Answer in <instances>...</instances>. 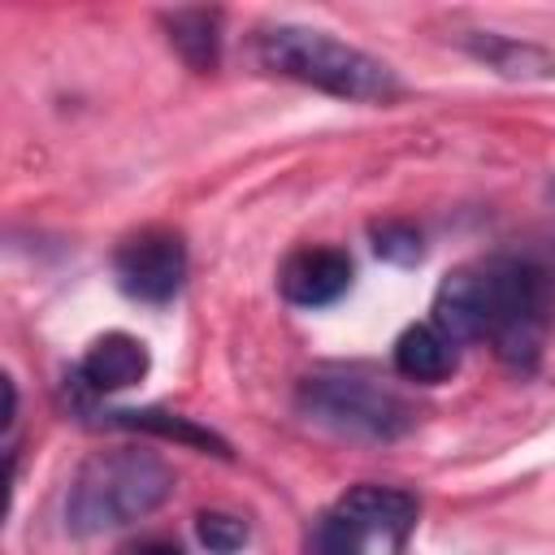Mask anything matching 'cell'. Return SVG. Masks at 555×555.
<instances>
[{"label":"cell","mask_w":555,"mask_h":555,"mask_svg":"<svg viewBox=\"0 0 555 555\" xmlns=\"http://www.w3.org/2000/svg\"><path fill=\"white\" fill-rule=\"evenodd\" d=\"M299 408L308 412V421L334 434L373 438V442H390L408 434L416 421L395 390L373 386L369 377H308L299 386Z\"/></svg>","instance_id":"cell-4"},{"label":"cell","mask_w":555,"mask_h":555,"mask_svg":"<svg viewBox=\"0 0 555 555\" xmlns=\"http://www.w3.org/2000/svg\"><path fill=\"white\" fill-rule=\"evenodd\" d=\"M395 369L408 382H442L455 373V343L434 321L412 325L395 343Z\"/></svg>","instance_id":"cell-9"},{"label":"cell","mask_w":555,"mask_h":555,"mask_svg":"<svg viewBox=\"0 0 555 555\" xmlns=\"http://www.w3.org/2000/svg\"><path fill=\"white\" fill-rule=\"evenodd\" d=\"M477 56H486L494 69L503 74H551L555 61L542 52V48H529V43H507V39H486L477 43Z\"/></svg>","instance_id":"cell-13"},{"label":"cell","mask_w":555,"mask_h":555,"mask_svg":"<svg viewBox=\"0 0 555 555\" xmlns=\"http://www.w3.org/2000/svg\"><path fill=\"white\" fill-rule=\"evenodd\" d=\"M113 269H117V286L130 299L165 304L178 295L186 278V247L169 230H139L117 247Z\"/></svg>","instance_id":"cell-5"},{"label":"cell","mask_w":555,"mask_h":555,"mask_svg":"<svg viewBox=\"0 0 555 555\" xmlns=\"http://www.w3.org/2000/svg\"><path fill=\"white\" fill-rule=\"evenodd\" d=\"M173 494V473L160 455L121 447L91 455L65 494V525L74 533H104L152 516Z\"/></svg>","instance_id":"cell-2"},{"label":"cell","mask_w":555,"mask_h":555,"mask_svg":"<svg viewBox=\"0 0 555 555\" xmlns=\"http://www.w3.org/2000/svg\"><path fill=\"white\" fill-rule=\"evenodd\" d=\"M82 382L91 390H126L147 373V347L130 334H104L82 356Z\"/></svg>","instance_id":"cell-8"},{"label":"cell","mask_w":555,"mask_h":555,"mask_svg":"<svg viewBox=\"0 0 555 555\" xmlns=\"http://www.w3.org/2000/svg\"><path fill=\"white\" fill-rule=\"evenodd\" d=\"M256 56L264 69L308 82L317 91H330L338 100H369L382 104L390 95H399V78L390 74V65H382L377 56L312 30V26H269L256 35Z\"/></svg>","instance_id":"cell-3"},{"label":"cell","mask_w":555,"mask_h":555,"mask_svg":"<svg viewBox=\"0 0 555 555\" xmlns=\"http://www.w3.org/2000/svg\"><path fill=\"white\" fill-rule=\"evenodd\" d=\"M373 247H377V256H386V260H416V256H421L416 230L395 225V221H386V225L373 230Z\"/></svg>","instance_id":"cell-15"},{"label":"cell","mask_w":555,"mask_h":555,"mask_svg":"<svg viewBox=\"0 0 555 555\" xmlns=\"http://www.w3.org/2000/svg\"><path fill=\"white\" fill-rule=\"evenodd\" d=\"M369 529L364 525H356L347 512H330L321 525H317V538H312V555H364V546H369Z\"/></svg>","instance_id":"cell-12"},{"label":"cell","mask_w":555,"mask_h":555,"mask_svg":"<svg viewBox=\"0 0 555 555\" xmlns=\"http://www.w3.org/2000/svg\"><path fill=\"white\" fill-rule=\"evenodd\" d=\"M338 512H347L373 538H390V542H403L416 525V499L395 486H356L343 494Z\"/></svg>","instance_id":"cell-7"},{"label":"cell","mask_w":555,"mask_h":555,"mask_svg":"<svg viewBox=\"0 0 555 555\" xmlns=\"http://www.w3.org/2000/svg\"><path fill=\"white\" fill-rule=\"evenodd\" d=\"M551 282L529 260H477L455 269L434 295V325L451 343H494V351L529 369L542 347Z\"/></svg>","instance_id":"cell-1"},{"label":"cell","mask_w":555,"mask_h":555,"mask_svg":"<svg viewBox=\"0 0 555 555\" xmlns=\"http://www.w3.org/2000/svg\"><path fill=\"white\" fill-rule=\"evenodd\" d=\"M351 286V260L338 247H304L286 256L278 273V291L299 308H325Z\"/></svg>","instance_id":"cell-6"},{"label":"cell","mask_w":555,"mask_h":555,"mask_svg":"<svg viewBox=\"0 0 555 555\" xmlns=\"http://www.w3.org/2000/svg\"><path fill=\"white\" fill-rule=\"evenodd\" d=\"M199 542L212 551V555H234L243 542H247V525L230 512H199Z\"/></svg>","instance_id":"cell-14"},{"label":"cell","mask_w":555,"mask_h":555,"mask_svg":"<svg viewBox=\"0 0 555 555\" xmlns=\"http://www.w3.org/2000/svg\"><path fill=\"white\" fill-rule=\"evenodd\" d=\"M108 425H126V429H143V434H156V438H173V442H186V447H199V451H212V455H225V442L199 425H191L186 416H169V412H108L104 416Z\"/></svg>","instance_id":"cell-10"},{"label":"cell","mask_w":555,"mask_h":555,"mask_svg":"<svg viewBox=\"0 0 555 555\" xmlns=\"http://www.w3.org/2000/svg\"><path fill=\"white\" fill-rule=\"evenodd\" d=\"M169 22V39L173 48L195 65V69H212L217 65V13L208 9H182Z\"/></svg>","instance_id":"cell-11"},{"label":"cell","mask_w":555,"mask_h":555,"mask_svg":"<svg viewBox=\"0 0 555 555\" xmlns=\"http://www.w3.org/2000/svg\"><path fill=\"white\" fill-rule=\"evenodd\" d=\"M121 555H182L173 542H139V546H130V551H121Z\"/></svg>","instance_id":"cell-16"}]
</instances>
